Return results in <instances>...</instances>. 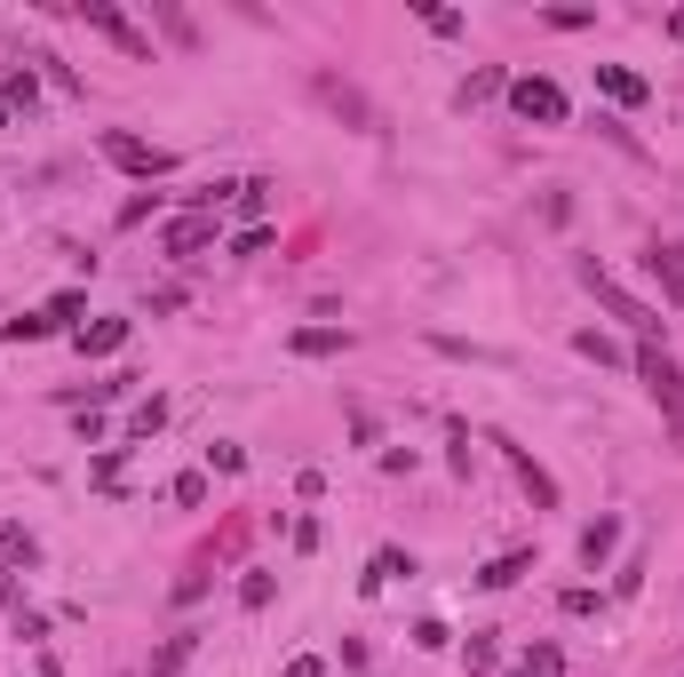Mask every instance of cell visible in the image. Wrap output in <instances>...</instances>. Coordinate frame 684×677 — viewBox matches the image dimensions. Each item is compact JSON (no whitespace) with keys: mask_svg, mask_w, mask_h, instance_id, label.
<instances>
[{"mask_svg":"<svg viewBox=\"0 0 684 677\" xmlns=\"http://www.w3.org/2000/svg\"><path fill=\"white\" fill-rule=\"evenodd\" d=\"M637 383L653 391V406L669 415V438H676V455H684V367H676L661 343H637Z\"/></svg>","mask_w":684,"mask_h":677,"instance_id":"6da1fadb","label":"cell"},{"mask_svg":"<svg viewBox=\"0 0 684 677\" xmlns=\"http://www.w3.org/2000/svg\"><path fill=\"white\" fill-rule=\"evenodd\" d=\"M573 271H581V287H589V295L605 303V312H613V319H621V327L637 335V343H653V335H661V319H653V312H644V303H637V295H629L621 280H613V271H605V263H589V255H581Z\"/></svg>","mask_w":684,"mask_h":677,"instance_id":"7a4b0ae2","label":"cell"},{"mask_svg":"<svg viewBox=\"0 0 684 677\" xmlns=\"http://www.w3.org/2000/svg\"><path fill=\"white\" fill-rule=\"evenodd\" d=\"M104 160L128 167V176H167V167H176V152H167V144H152V135H128V128H104Z\"/></svg>","mask_w":684,"mask_h":677,"instance_id":"3957f363","label":"cell"},{"mask_svg":"<svg viewBox=\"0 0 684 677\" xmlns=\"http://www.w3.org/2000/svg\"><path fill=\"white\" fill-rule=\"evenodd\" d=\"M509 105H518V120H541V128H565V88L558 80H541V73H526V80H509Z\"/></svg>","mask_w":684,"mask_h":677,"instance_id":"277c9868","label":"cell"},{"mask_svg":"<svg viewBox=\"0 0 684 677\" xmlns=\"http://www.w3.org/2000/svg\"><path fill=\"white\" fill-rule=\"evenodd\" d=\"M80 17L96 24V32H104V41L120 48V56H135V64H152V41H144V32H135L120 9H112V0H80Z\"/></svg>","mask_w":684,"mask_h":677,"instance_id":"5b68a950","label":"cell"},{"mask_svg":"<svg viewBox=\"0 0 684 677\" xmlns=\"http://www.w3.org/2000/svg\"><path fill=\"white\" fill-rule=\"evenodd\" d=\"M494 447L509 455V470H518V487L533 494V511H558V479H550V470H541V462H533L526 447H509V438H494Z\"/></svg>","mask_w":684,"mask_h":677,"instance_id":"8992f818","label":"cell"},{"mask_svg":"<svg viewBox=\"0 0 684 677\" xmlns=\"http://www.w3.org/2000/svg\"><path fill=\"white\" fill-rule=\"evenodd\" d=\"M208 240H216V216H176V223L159 231V248H167V255H199Z\"/></svg>","mask_w":684,"mask_h":677,"instance_id":"52a82bcc","label":"cell"},{"mask_svg":"<svg viewBox=\"0 0 684 677\" xmlns=\"http://www.w3.org/2000/svg\"><path fill=\"white\" fill-rule=\"evenodd\" d=\"M287 351L295 359H334V351H351V327H295Z\"/></svg>","mask_w":684,"mask_h":677,"instance_id":"ba28073f","label":"cell"},{"mask_svg":"<svg viewBox=\"0 0 684 677\" xmlns=\"http://www.w3.org/2000/svg\"><path fill=\"white\" fill-rule=\"evenodd\" d=\"M644 271L661 280V295L684 303V248H676V240H653V248H644Z\"/></svg>","mask_w":684,"mask_h":677,"instance_id":"9c48e42d","label":"cell"},{"mask_svg":"<svg viewBox=\"0 0 684 677\" xmlns=\"http://www.w3.org/2000/svg\"><path fill=\"white\" fill-rule=\"evenodd\" d=\"M128 335H135V319H96V327H80V359H112Z\"/></svg>","mask_w":684,"mask_h":677,"instance_id":"30bf717a","label":"cell"},{"mask_svg":"<svg viewBox=\"0 0 684 677\" xmlns=\"http://www.w3.org/2000/svg\"><path fill=\"white\" fill-rule=\"evenodd\" d=\"M191 654H199V630H176V637H167V646L152 654V669H144V677H184V662H191Z\"/></svg>","mask_w":684,"mask_h":677,"instance_id":"8fae6325","label":"cell"},{"mask_svg":"<svg viewBox=\"0 0 684 677\" xmlns=\"http://www.w3.org/2000/svg\"><path fill=\"white\" fill-rule=\"evenodd\" d=\"M597 88L613 96V105H644V96H653V88L629 73V64H597Z\"/></svg>","mask_w":684,"mask_h":677,"instance_id":"7c38bea8","label":"cell"},{"mask_svg":"<svg viewBox=\"0 0 684 677\" xmlns=\"http://www.w3.org/2000/svg\"><path fill=\"white\" fill-rule=\"evenodd\" d=\"M0 105H9V112H24V120H32V105H41V73H32V64H16V73H9V80H0Z\"/></svg>","mask_w":684,"mask_h":677,"instance_id":"4fadbf2b","label":"cell"},{"mask_svg":"<svg viewBox=\"0 0 684 677\" xmlns=\"http://www.w3.org/2000/svg\"><path fill=\"white\" fill-rule=\"evenodd\" d=\"M526 574H533V550H501L477 582H486V590H509V582H526Z\"/></svg>","mask_w":684,"mask_h":677,"instance_id":"5bb4252c","label":"cell"},{"mask_svg":"<svg viewBox=\"0 0 684 677\" xmlns=\"http://www.w3.org/2000/svg\"><path fill=\"white\" fill-rule=\"evenodd\" d=\"M613 542H621V518H597L589 534H581V566H589V574H597V566L613 558Z\"/></svg>","mask_w":684,"mask_h":677,"instance_id":"9a60e30c","label":"cell"},{"mask_svg":"<svg viewBox=\"0 0 684 677\" xmlns=\"http://www.w3.org/2000/svg\"><path fill=\"white\" fill-rule=\"evenodd\" d=\"M398 574H415V558H406V550H374V566H366V590L398 582Z\"/></svg>","mask_w":684,"mask_h":677,"instance_id":"2e32d148","label":"cell"},{"mask_svg":"<svg viewBox=\"0 0 684 677\" xmlns=\"http://www.w3.org/2000/svg\"><path fill=\"white\" fill-rule=\"evenodd\" d=\"M518 677H565V654L541 637V646H526V669H518Z\"/></svg>","mask_w":684,"mask_h":677,"instance_id":"e0dca14e","label":"cell"},{"mask_svg":"<svg viewBox=\"0 0 684 677\" xmlns=\"http://www.w3.org/2000/svg\"><path fill=\"white\" fill-rule=\"evenodd\" d=\"M494 88H509V80H501V73H494V64H486V73H470V80H462V96H454V105L470 112V105H486V96H494Z\"/></svg>","mask_w":684,"mask_h":677,"instance_id":"ac0fdd59","label":"cell"},{"mask_svg":"<svg viewBox=\"0 0 684 677\" xmlns=\"http://www.w3.org/2000/svg\"><path fill=\"white\" fill-rule=\"evenodd\" d=\"M319 96H327L334 112H351V120H374V112H366V96H358V88H342V80H319Z\"/></svg>","mask_w":684,"mask_h":677,"instance_id":"d6986e66","label":"cell"},{"mask_svg":"<svg viewBox=\"0 0 684 677\" xmlns=\"http://www.w3.org/2000/svg\"><path fill=\"white\" fill-rule=\"evenodd\" d=\"M48 335V319L41 312H24V319H0V343H41Z\"/></svg>","mask_w":684,"mask_h":677,"instance_id":"ffe728a7","label":"cell"},{"mask_svg":"<svg viewBox=\"0 0 684 677\" xmlns=\"http://www.w3.org/2000/svg\"><path fill=\"white\" fill-rule=\"evenodd\" d=\"M80 312H88V295H80V287H64V295H48V312H41V319H48V327H64V319H80Z\"/></svg>","mask_w":684,"mask_h":677,"instance_id":"44dd1931","label":"cell"},{"mask_svg":"<svg viewBox=\"0 0 684 677\" xmlns=\"http://www.w3.org/2000/svg\"><path fill=\"white\" fill-rule=\"evenodd\" d=\"M0 558H24L32 566V558H41V542H32L24 526H0Z\"/></svg>","mask_w":684,"mask_h":677,"instance_id":"7402d4cb","label":"cell"},{"mask_svg":"<svg viewBox=\"0 0 684 677\" xmlns=\"http://www.w3.org/2000/svg\"><path fill=\"white\" fill-rule=\"evenodd\" d=\"M573 351H581V359H597V367H613V359H621V351H613L597 327H581V335H573Z\"/></svg>","mask_w":684,"mask_h":677,"instance_id":"603a6c76","label":"cell"},{"mask_svg":"<svg viewBox=\"0 0 684 677\" xmlns=\"http://www.w3.org/2000/svg\"><path fill=\"white\" fill-rule=\"evenodd\" d=\"M159 423H167V398H144V406H135V415H128V430H135V438H152Z\"/></svg>","mask_w":684,"mask_h":677,"instance_id":"cb8c5ba5","label":"cell"},{"mask_svg":"<svg viewBox=\"0 0 684 677\" xmlns=\"http://www.w3.org/2000/svg\"><path fill=\"white\" fill-rule=\"evenodd\" d=\"M239 605H247V614H263V605H271V574H247V582H239Z\"/></svg>","mask_w":684,"mask_h":677,"instance_id":"d4e9b609","label":"cell"},{"mask_svg":"<svg viewBox=\"0 0 684 677\" xmlns=\"http://www.w3.org/2000/svg\"><path fill=\"white\" fill-rule=\"evenodd\" d=\"M470 677H494V637H486V630L470 637Z\"/></svg>","mask_w":684,"mask_h":677,"instance_id":"484cf974","label":"cell"},{"mask_svg":"<svg viewBox=\"0 0 684 677\" xmlns=\"http://www.w3.org/2000/svg\"><path fill=\"white\" fill-rule=\"evenodd\" d=\"M415 646L438 654V646H454V630H446V622H415Z\"/></svg>","mask_w":684,"mask_h":677,"instance_id":"4316f807","label":"cell"},{"mask_svg":"<svg viewBox=\"0 0 684 677\" xmlns=\"http://www.w3.org/2000/svg\"><path fill=\"white\" fill-rule=\"evenodd\" d=\"M263 248H271V223H247V231L231 240V255H263Z\"/></svg>","mask_w":684,"mask_h":677,"instance_id":"83f0119b","label":"cell"},{"mask_svg":"<svg viewBox=\"0 0 684 677\" xmlns=\"http://www.w3.org/2000/svg\"><path fill=\"white\" fill-rule=\"evenodd\" d=\"M159 24H167V41H176V48H191V41H199L191 17H176V9H159Z\"/></svg>","mask_w":684,"mask_h":677,"instance_id":"f1b7e54d","label":"cell"},{"mask_svg":"<svg viewBox=\"0 0 684 677\" xmlns=\"http://www.w3.org/2000/svg\"><path fill=\"white\" fill-rule=\"evenodd\" d=\"M422 24L438 32V41H454V32H462V17H454V9H422Z\"/></svg>","mask_w":684,"mask_h":677,"instance_id":"f546056e","label":"cell"},{"mask_svg":"<svg viewBox=\"0 0 684 677\" xmlns=\"http://www.w3.org/2000/svg\"><path fill=\"white\" fill-rule=\"evenodd\" d=\"M167 494H176V502H208V479H199V470H184V479L167 487Z\"/></svg>","mask_w":684,"mask_h":677,"instance_id":"4dcf8cb0","label":"cell"},{"mask_svg":"<svg viewBox=\"0 0 684 677\" xmlns=\"http://www.w3.org/2000/svg\"><path fill=\"white\" fill-rule=\"evenodd\" d=\"M287 677H327V662H319V654H295V662H287Z\"/></svg>","mask_w":684,"mask_h":677,"instance_id":"1f68e13d","label":"cell"},{"mask_svg":"<svg viewBox=\"0 0 684 677\" xmlns=\"http://www.w3.org/2000/svg\"><path fill=\"white\" fill-rule=\"evenodd\" d=\"M669 41H684V9H676V17H669Z\"/></svg>","mask_w":684,"mask_h":677,"instance_id":"d6a6232c","label":"cell"},{"mask_svg":"<svg viewBox=\"0 0 684 677\" xmlns=\"http://www.w3.org/2000/svg\"><path fill=\"white\" fill-rule=\"evenodd\" d=\"M9 120H16V112H9V105H0V128H9Z\"/></svg>","mask_w":684,"mask_h":677,"instance_id":"836d02e7","label":"cell"}]
</instances>
